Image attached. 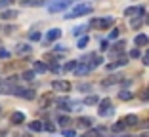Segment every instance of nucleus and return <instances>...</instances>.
<instances>
[{
	"label": "nucleus",
	"instance_id": "39448f33",
	"mask_svg": "<svg viewBox=\"0 0 149 137\" xmlns=\"http://www.w3.org/2000/svg\"><path fill=\"white\" fill-rule=\"evenodd\" d=\"M52 89L54 92H71V84L67 82V80H54L52 82Z\"/></svg>",
	"mask_w": 149,
	"mask_h": 137
},
{
	"label": "nucleus",
	"instance_id": "0eeeda50",
	"mask_svg": "<svg viewBox=\"0 0 149 137\" xmlns=\"http://www.w3.org/2000/svg\"><path fill=\"white\" fill-rule=\"evenodd\" d=\"M46 2L44 0H21L23 8H38V6H44Z\"/></svg>",
	"mask_w": 149,
	"mask_h": 137
},
{
	"label": "nucleus",
	"instance_id": "473e14b6",
	"mask_svg": "<svg viewBox=\"0 0 149 137\" xmlns=\"http://www.w3.org/2000/svg\"><path fill=\"white\" fill-rule=\"evenodd\" d=\"M0 57H2V59H8L10 57V52H8V50H0Z\"/></svg>",
	"mask_w": 149,
	"mask_h": 137
},
{
	"label": "nucleus",
	"instance_id": "e433bc0d",
	"mask_svg": "<svg viewBox=\"0 0 149 137\" xmlns=\"http://www.w3.org/2000/svg\"><path fill=\"white\" fill-rule=\"evenodd\" d=\"M79 89H80V92H86V89H90V84H80Z\"/></svg>",
	"mask_w": 149,
	"mask_h": 137
},
{
	"label": "nucleus",
	"instance_id": "2eb2a0df",
	"mask_svg": "<svg viewBox=\"0 0 149 137\" xmlns=\"http://www.w3.org/2000/svg\"><path fill=\"white\" fill-rule=\"evenodd\" d=\"M15 17H17V12H13V10H6L0 13V19H15Z\"/></svg>",
	"mask_w": 149,
	"mask_h": 137
},
{
	"label": "nucleus",
	"instance_id": "37998d69",
	"mask_svg": "<svg viewBox=\"0 0 149 137\" xmlns=\"http://www.w3.org/2000/svg\"><path fill=\"white\" fill-rule=\"evenodd\" d=\"M82 137H86V135H82Z\"/></svg>",
	"mask_w": 149,
	"mask_h": 137
},
{
	"label": "nucleus",
	"instance_id": "9b49d317",
	"mask_svg": "<svg viewBox=\"0 0 149 137\" xmlns=\"http://www.w3.org/2000/svg\"><path fill=\"white\" fill-rule=\"evenodd\" d=\"M123 124H124V126H136V124H138V116H136V114H128V116H124Z\"/></svg>",
	"mask_w": 149,
	"mask_h": 137
},
{
	"label": "nucleus",
	"instance_id": "7c9ffc66",
	"mask_svg": "<svg viewBox=\"0 0 149 137\" xmlns=\"http://www.w3.org/2000/svg\"><path fill=\"white\" fill-rule=\"evenodd\" d=\"M115 38H118V29H113L109 32V40H115Z\"/></svg>",
	"mask_w": 149,
	"mask_h": 137
},
{
	"label": "nucleus",
	"instance_id": "393cba45",
	"mask_svg": "<svg viewBox=\"0 0 149 137\" xmlns=\"http://www.w3.org/2000/svg\"><path fill=\"white\" fill-rule=\"evenodd\" d=\"M84 31H86V27L80 25V27H77V29H73V34H74V36H79V34H82Z\"/></svg>",
	"mask_w": 149,
	"mask_h": 137
},
{
	"label": "nucleus",
	"instance_id": "1a4fd4ad",
	"mask_svg": "<svg viewBox=\"0 0 149 137\" xmlns=\"http://www.w3.org/2000/svg\"><path fill=\"white\" fill-rule=\"evenodd\" d=\"M57 107H59V109H63V111H71V109H73V103H71V99H67V97H61V99H57Z\"/></svg>",
	"mask_w": 149,
	"mask_h": 137
},
{
	"label": "nucleus",
	"instance_id": "c85d7f7f",
	"mask_svg": "<svg viewBox=\"0 0 149 137\" xmlns=\"http://www.w3.org/2000/svg\"><path fill=\"white\" fill-rule=\"evenodd\" d=\"M29 38H31L33 42H36V40H40L42 36H40V32H31V34H29Z\"/></svg>",
	"mask_w": 149,
	"mask_h": 137
},
{
	"label": "nucleus",
	"instance_id": "ea45409f",
	"mask_svg": "<svg viewBox=\"0 0 149 137\" xmlns=\"http://www.w3.org/2000/svg\"><path fill=\"white\" fill-rule=\"evenodd\" d=\"M143 126H145V128H149V120H147V122H145V124H143Z\"/></svg>",
	"mask_w": 149,
	"mask_h": 137
},
{
	"label": "nucleus",
	"instance_id": "c9c22d12",
	"mask_svg": "<svg viewBox=\"0 0 149 137\" xmlns=\"http://www.w3.org/2000/svg\"><path fill=\"white\" fill-rule=\"evenodd\" d=\"M50 69H52L54 72H59V71H61V69H59V65H57V63H52V65H50Z\"/></svg>",
	"mask_w": 149,
	"mask_h": 137
},
{
	"label": "nucleus",
	"instance_id": "6ab92c4d",
	"mask_svg": "<svg viewBox=\"0 0 149 137\" xmlns=\"http://www.w3.org/2000/svg\"><path fill=\"white\" fill-rule=\"evenodd\" d=\"M88 42H90V38H88V36L84 34L82 38H79V44H77V46H79L80 50H84V48H86V46H88Z\"/></svg>",
	"mask_w": 149,
	"mask_h": 137
},
{
	"label": "nucleus",
	"instance_id": "4be33fe9",
	"mask_svg": "<svg viewBox=\"0 0 149 137\" xmlns=\"http://www.w3.org/2000/svg\"><path fill=\"white\" fill-rule=\"evenodd\" d=\"M27 52H31V46H27V44H19L17 53H27Z\"/></svg>",
	"mask_w": 149,
	"mask_h": 137
},
{
	"label": "nucleus",
	"instance_id": "f8f14e48",
	"mask_svg": "<svg viewBox=\"0 0 149 137\" xmlns=\"http://www.w3.org/2000/svg\"><path fill=\"white\" fill-rule=\"evenodd\" d=\"M29 129H31V131H42V129H44V124L40 122V120H35V122H29Z\"/></svg>",
	"mask_w": 149,
	"mask_h": 137
},
{
	"label": "nucleus",
	"instance_id": "a18cd8bd",
	"mask_svg": "<svg viewBox=\"0 0 149 137\" xmlns=\"http://www.w3.org/2000/svg\"><path fill=\"white\" fill-rule=\"evenodd\" d=\"M0 111H2V109H0Z\"/></svg>",
	"mask_w": 149,
	"mask_h": 137
},
{
	"label": "nucleus",
	"instance_id": "a878e982",
	"mask_svg": "<svg viewBox=\"0 0 149 137\" xmlns=\"http://www.w3.org/2000/svg\"><path fill=\"white\" fill-rule=\"evenodd\" d=\"M23 78H25V80H33V78H35V71H25V72H23Z\"/></svg>",
	"mask_w": 149,
	"mask_h": 137
},
{
	"label": "nucleus",
	"instance_id": "412c9836",
	"mask_svg": "<svg viewBox=\"0 0 149 137\" xmlns=\"http://www.w3.org/2000/svg\"><path fill=\"white\" fill-rule=\"evenodd\" d=\"M118 99H123V101H130V99H132V93L123 89V92H118Z\"/></svg>",
	"mask_w": 149,
	"mask_h": 137
},
{
	"label": "nucleus",
	"instance_id": "5701e85b",
	"mask_svg": "<svg viewBox=\"0 0 149 137\" xmlns=\"http://www.w3.org/2000/svg\"><path fill=\"white\" fill-rule=\"evenodd\" d=\"M57 122H59L61 126H69L71 118H69V116H59V118H57Z\"/></svg>",
	"mask_w": 149,
	"mask_h": 137
},
{
	"label": "nucleus",
	"instance_id": "c756f323",
	"mask_svg": "<svg viewBox=\"0 0 149 137\" xmlns=\"http://www.w3.org/2000/svg\"><path fill=\"white\" fill-rule=\"evenodd\" d=\"M74 129H63V137H74Z\"/></svg>",
	"mask_w": 149,
	"mask_h": 137
},
{
	"label": "nucleus",
	"instance_id": "7ed1b4c3",
	"mask_svg": "<svg viewBox=\"0 0 149 137\" xmlns=\"http://www.w3.org/2000/svg\"><path fill=\"white\" fill-rule=\"evenodd\" d=\"M97 105H100V116H109V114L115 112V109L111 107V99H107V97L101 99Z\"/></svg>",
	"mask_w": 149,
	"mask_h": 137
},
{
	"label": "nucleus",
	"instance_id": "f704fd0d",
	"mask_svg": "<svg viewBox=\"0 0 149 137\" xmlns=\"http://www.w3.org/2000/svg\"><path fill=\"white\" fill-rule=\"evenodd\" d=\"M117 67H118V63H117V61H115V63H109V65H107V71H115Z\"/></svg>",
	"mask_w": 149,
	"mask_h": 137
},
{
	"label": "nucleus",
	"instance_id": "a19ab883",
	"mask_svg": "<svg viewBox=\"0 0 149 137\" xmlns=\"http://www.w3.org/2000/svg\"><path fill=\"white\" fill-rule=\"evenodd\" d=\"M145 23H147V25H149V15H147V17H145Z\"/></svg>",
	"mask_w": 149,
	"mask_h": 137
},
{
	"label": "nucleus",
	"instance_id": "58836bf2",
	"mask_svg": "<svg viewBox=\"0 0 149 137\" xmlns=\"http://www.w3.org/2000/svg\"><path fill=\"white\" fill-rule=\"evenodd\" d=\"M109 48V46H107V40H103V42H101V50H107Z\"/></svg>",
	"mask_w": 149,
	"mask_h": 137
},
{
	"label": "nucleus",
	"instance_id": "f257e3e1",
	"mask_svg": "<svg viewBox=\"0 0 149 137\" xmlns=\"http://www.w3.org/2000/svg\"><path fill=\"white\" fill-rule=\"evenodd\" d=\"M94 8L90 4H79L74 10H71L69 13L65 15V19H74V17H80V15H86V13H92Z\"/></svg>",
	"mask_w": 149,
	"mask_h": 137
},
{
	"label": "nucleus",
	"instance_id": "dca6fc26",
	"mask_svg": "<svg viewBox=\"0 0 149 137\" xmlns=\"http://www.w3.org/2000/svg\"><path fill=\"white\" fill-rule=\"evenodd\" d=\"M33 67H35V72H46V71H48V67L44 65L42 61H35V65H33Z\"/></svg>",
	"mask_w": 149,
	"mask_h": 137
},
{
	"label": "nucleus",
	"instance_id": "4c0bfd02",
	"mask_svg": "<svg viewBox=\"0 0 149 137\" xmlns=\"http://www.w3.org/2000/svg\"><path fill=\"white\" fill-rule=\"evenodd\" d=\"M143 65H149V52H147V55H143Z\"/></svg>",
	"mask_w": 149,
	"mask_h": 137
},
{
	"label": "nucleus",
	"instance_id": "423d86ee",
	"mask_svg": "<svg viewBox=\"0 0 149 137\" xmlns=\"http://www.w3.org/2000/svg\"><path fill=\"white\" fill-rule=\"evenodd\" d=\"M113 21L115 19L113 17H105V19H94L90 25L92 27H97V29H109L111 25H113Z\"/></svg>",
	"mask_w": 149,
	"mask_h": 137
},
{
	"label": "nucleus",
	"instance_id": "f03ea898",
	"mask_svg": "<svg viewBox=\"0 0 149 137\" xmlns=\"http://www.w3.org/2000/svg\"><path fill=\"white\" fill-rule=\"evenodd\" d=\"M74 0H54L52 4H48V10L52 13H56V12H61V10H65V8H69L71 4H73Z\"/></svg>",
	"mask_w": 149,
	"mask_h": 137
},
{
	"label": "nucleus",
	"instance_id": "ddd939ff",
	"mask_svg": "<svg viewBox=\"0 0 149 137\" xmlns=\"http://www.w3.org/2000/svg\"><path fill=\"white\" fill-rule=\"evenodd\" d=\"M134 44H136V46H147L149 44V38L145 34H138L136 38H134Z\"/></svg>",
	"mask_w": 149,
	"mask_h": 137
},
{
	"label": "nucleus",
	"instance_id": "4468645a",
	"mask_svg": "<svg viewBox=\"0 0 149 137\" xmlns=\"http://www.w3.org/2000/svg\"><path fill=\"white\" fill-rule=\"evenodd\" d=\"M12 122L13 124H23V122H25V114H23V112H13L12 114Z\"/></svg>",
	"mask_w": 149,
	"mask_h": 137
},
{
	"label": "nucleus",
	"instance_id": "b1692460",
	"mask_svg": "<svg viewBox=\"0 0 149 137\" xmlns=\"http://www.w3.org/2000/svg\"><path fill=\"white\" fill-rule=\"evenodd\" d=\"M124 128H126V126L123 124V120H120V122H117V124H113V131H123Z\"/></svg>",
	"mask_w": 149,
	"mask_h": 137
},
{
	"label": "nucleus",
	"instance_id": "a211bd4d",
	"mask_svg": "<svg viewBox=\"0 0 149 137\" xmlns=\"http://www.w3.org/2000/svg\"><path fill=\"white\" fill-rule=\"evenodd\" d=\"M77 65H79V61H67L65 63V67H63V71H74V69H77Z\"/></svg>",
	"mask_w": 149,
	"mask_h": 137
},
{
	"label": "nucleus",
	"instance_id": "f3484780",
	"mask_svg": "<svg viewBox=\"0 0 149 137\" xmlns=\"http://www.w3.org/2000/svg\"><path fill=\"white\" fill-rule=\"evenodd\" d=\"M79 124L82 126V128H90V126H92V118H88V116H82V118L79 120Z\"/></svg>",
	"mask_w": 149,
	"mask_h": 137
},
{
	"label": "nucleus",
	"instance_id": "9d476101",
	"mask_svg": "<svg viewBox=\"0 0 149 137\" xmlns=\"http://www.w3.org/2000/svg\"><path fill=\"white\" fill-rule=\"evenodd\" d=\"M59 36H61V31H59V29H52V31H48V34H46V40H48V42H56Z\"/></svg>",
	"mask_w": 149,
	"mask_h": 137
},
{
	"label": "nucleus",
	"instance_id": "72a5a7b5",
	"mask_svg": "<svg viewBox=\"0 0 149 137\" xmlns=\"http://www.w3.org/2000/svg\"><path fill=\"white\" fill-rule=\"evenodd\" d=\"M130 57H132V59L140 57V50H132V52H130Z\"/></svg>",
	"mask_w": 149,
	"mask_h": 137
},
{
	"label": "nucleus",
	"instance_id": "bb28decb",
	"mask_svg": "<svg viewBox=\"0 0 149 137\" xmlns=\"http://www.w3.org/2000/svg\"><path fill=\"white\" fill-rule=\"evenodd\" d=\"M124 46H126V44H124L123 40H120V42H117V44H115V50H117V53H120V52H123V50H124Z\"/></svg>",
	"mask_w": 149,
	"mask_h": 137
},
{
	"label": "nucleus",
	"instance_id": "cd10ccee",
	"mask_svg": "<svg viewBox=\"0 0 149 137\" xmlns=\"http://www.w3.org/2000/svg\"><path fill=\"white\" fill-rule=\"evenodd\" d=\"M13 4V0H0V10L2 8H8V6Z\"/></svg>",
	"mask_w": 149,
	"mask_h": 137
},
{
	"label": "nucleus",
	"instance_id": "2f4dec72",
	"mask_svg": "<svg viewBox=\"0 0 149 137\" xmlns=\"http://www.w3.org/2000/svg\"><path fill=\"white\" fill-rule=\"evenodd\" d=\"M44 129H46V131H56V126L50 124V122H46V124H44Z\"/></svg>",
	"mask_w": 149,
	"mask_h": 137
},
{
	"label": "nucleus",
	"instance_id": "6e6552de",
	"mask_svg": "<svg viewBox=\"0 0 149 137\" xmlns=\"http://www.w3.org/2000/svg\"><path fill=\"white\" fill-rule=\"evenodd\" d=\"M88 72H90V67H88L86 63H79L77 69H74V74L77 76H84V74H88Z\"/></svg>",
	"mask_w": 149,
	"mask_h": 137
},
{
	"label": "nucleus",
	"instance_id": "aec40b11",
	"mask_svg": "<svg viewBox=\"0 0 149 137\" xmlns=\"http://www.w3.org/2000/svg\"><path fill=\"white\" fill-rule=\"evenodd\" d=\"M97 103H100V99H97L96 95H90V97L84 99V105H97Z\"/></svg>",
	"mask_w": 149,
	"mask_h": 137
},
{
	"label": "nucleus",
	"instance_id": "c03bdc74",
	"mask_svg": "<svg viewBox=\"0 0 149 137\" xmlns=\"http://www.w3.org/2000/svg\"><path fill=\"white\" fill-rule=\"evenodd\" d=\"M147 92H149V88H147Z\"/></svg>",
	"mask_w": 149,
	"mask_h": 137
},
{
	"label": "nucleus",
	"instance_id": "20e7f679",
	"mask_svg": "<svg viewBox=\"0 0 149 137\" xmlns=\"http://www.w3.org/2000/svg\"><path fill=\"white\" fill-rule=\"evenodd\" d=\"M143 13H145L143 6H132V8L124 10V15H126V17H141V19H143L145 17Z\"/></svg>",
	"mask_w": 149,
	"mask_h": 137
},
{
	"label": "nucleus",
	"instance_id": "79ce46f5",
	"mask_svg": "<svg viewBox=\"0 0 149 137\" xmlns=\"http://www.w3.org/2000/svg\"><path fill=\"white\" fill-rule=\"evenodd\" d=\"M123 137H132V135H123Z\"/></svg>",
	"mask_w": 149,
	"mask_h": 137
}]
</instances>
